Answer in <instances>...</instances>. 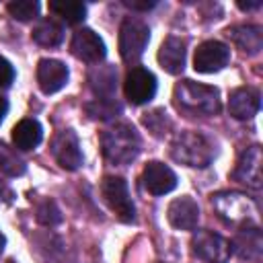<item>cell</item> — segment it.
<instances>
[{
  "label": "cell",
  "instance_id": "obj_27",
  "mask_svg": "<svg viewBox=\"0 0 263 263\" xmlns=\"http://www.w3.org/2000/svg\"><path fill=\"white\" fill-rule=\"evenodd\" d=\"M142 123L156 136V138H160V136H164L166 132H168V127H171V121H168V117H166V111L164 109H154V111H150V113H146L144 117H142Z\"/></svg>",
  "mask_w": 263,
  "mask_h": 263
},
{
  "label": "cell",
  "instance_id": "obj_18",
  "mask_svg": "<svg viewBox=\"0 0 263 263\" xmlns=\"http://www.w3.org/2000/svg\"><path fill=\"white\" fill-rule=\"evenodd\" d=\"M226 35L240 51L249 55H255L263 49V33L257 25H234L226 29Z\"/></svg>",
  "mask_w": 263,
  "mask_h": 263
},
{
  "label": "cell",
  "instance_id": "obj_23",
  "mask_svg": "<svg viewBox=\"0 0 263 263\" xmlns=\"http://www.w3.org/2000/svg\"><path fill=\"white\" fill-rule=\"evenodd\" d=\"M49 10L60 16L62 21H66L68 25H78L84 21L86 16V6L82 2H76V0H51L49 2Z\"/></svg>",
  "mask_w": 263,
  "mask_h": 263
},
{
  "label": "cell",
  "instance_id": "obj_3",
  "mask_svg": "<svg viewBox=\"0 0 263 263\" xmlns=\"http://www.w3.org/2000/svg\"><path fill=\"white\" fill-rule=\"evenodd\" d=\"M101 150L111 164H129L140 154V136L129 123H115L101 132Z\"/></svg>",
  "mask_w": 263,
  "mask_h": 263
},
{
  "label": "cell",
  "instance_id": "obj_34",
  "mask_svg": "<svg viewBox=\"0 0 263 263\" xmlns=\"http://www.w3.org/2000/svg\"><path fill=\"white\" fill-rule=\"evenodd\" d=\"M4 245H6V238H4V234L0 232V255H2V251H4Z\"/></svg>",
  "mask_w": 263,
  "mask_h": 263
},
{
  "label": "cell",
  "instance_id": "obj_26",
  "mask_svg": "<svg viewBox=\"0 0 263 263\" xmlns=\"http://www.w3.org/2000/svg\"><path fill=\"white\" fill-rule=\"evenodd\" d=\"M6 10L16 21H31L39 14V2L37 0H16V2H8Z\"/></svg>",
  "mask_w": 263,
  "mask_h": 263
},
{
  "label": "cell",
  "instance_id": "obj_6",
  "mask_svg": "<svg viewBox=\"0 0 263 263\" xmlns=\"http://www.w3.org/2000/svg\"><path fill=\"white\" fill-rule=\"evenodd\" d=\"M101 193H103L107 205L115 212V216L121 222H125V224L134 222L136 205L132 201V195H129L125 179H121V177H105L103 183H101Z\"/></svg>",
  "mask_w": 263,
  "mask_h": 263
},
{
  "label": "cell",
  "instance_id": "obj_29",
  "mask_svg": "<svg viewBox=\"0 0 263 263\" xmlns=\"http://www.w3.org/2000/svg\"><path fill=\"white\" fill-rule=\"evenodd\" d=\"M14 80V68L12 64L0 55V88H8Z\"/></svg>",
  "mask_w": 263,
  "mask_h": 263
},
{
  "label": "cell",
  "instance_id": "obj_9",
  "mask_svg": "<svg viewBox=\"0 0 263 263\" xmlns=\"http://www.w3.org/2000/svg\"><path fill=\"white\" fill-rule=\"evenodd\" d=\"M230 60V49L226 43L210 39L197 45L195 55H193V68L201 74H214L220 72Z\"/></svg>",
  "mask_w": 263,
  "mask_h": 263
},
{
  "label": "cell",
  "instance_id": "obj_5",
  "mask_svg": "<svg viewBox=\"0 0 263 263\" xmlns=\"http://www.w3.org/2000/svg\"><path fill=\"white\" fill-rule=\"evenodd\" d=\"M150 41V29L142 18L127 16L119 27V53L123 62L136 64Z\"/></svg>",
  "mask_w": 263,
  "mask_h": 263
},
{
  "label": "cell",
  "instance_id": "obj_24",
  "mask_svg": "<svg viewBox=\"0 0 263 263\" xmlns=\"http://www.w3.org/2000/svg\"><path fill=\"white\" fill-rule=\"evenodd\" d=\"M25 171H27V166H25L23 158L12 148H8L6 144L0 142V173L6 177H21Z\"/></svg>",
  "mask_w": 263,
  "mask_h": 263
},
{
  "label": "cell",
  "instance_id": "obj_19",
  "mask_svg": "<svg viewBox=\"0 0 263 263\" xmlns=\"http://www.w3.org/2000/svg\"><path fill=\"white\" fill-rule=\"evenodd\" d=\"M92 92L99 99H115L117 92V70L113 66H99L88 74Z\"/></svg>",
  "mask_w": 263,
  "mask_h": 263
},
{
  "label": "cell",
  "instance_id": "obj_2",
  "mask_svg": "<svg viewBox=\"0 0 263 263\" xmlns=\"http://www.w3.org/2000/svg\"><path fill=\"white\" fill-rule=\"evenodd\" d=\"M173 101L179 111L187 115H216L220 111L218 88L193 80H181L175 84Z\"/></svg>",
  "mask_w": 263,
  "mask_h": 263
},
{
  "label": "cell",
  "instance_id": "obj_20",
  "mask_svg": "<svg viewBox=\"0 0 263 263\" xmlns=\"http://www.w3.org/2000/svg\"><path fill=\"white\" fill-rule=\"evenodd\" d=\"M230 245L238 253L240 259H247V261H259L261 259L263 240H261L259 228H242L238 232V236L234 238V242H230Z\"/></svg>",
  "mask_w": 263,
  "mask_h": 263
},
{
  "label": "cell",
  "instance_id": "obj_16",
  "mask_svg": "<svg viewBox=\"0 0 263 263\" xmlns=\"http://www.w3.org/2000/svg\"><path fill=\"white\" fill-rule=\"evenodd\" d=\"M261 107V95L253 86H240L230 92L228 111L234 119H251L257 115Z\"/></svg>",
  "mask_w": 263,
  "mask_h": 263
},
{
  "label": "cell",
  "instance_id": "obj_13",
  "mask_svg": "<svg viewBox=\"0 0 263 263\" xmlns=\"http://www.w3.org/2000/svg\"><path fill=\"white\" fill-rule=\"evenodd\" d=\"M142 185L152 195H164L177 187V175L164 162L152 160L142 171Z\"/></svg>",
  "mask_w": 263,
  "mask_h": 263
},
{
  "label": "cell",
  "instance_id": "obj_31",
  "mask_svg": "<svg viewBox=\"0 0 263 263\" xmlns=\"http://www.w3.org/2000/svg\"><path fill=\"white\" fill-rule=\"evenodd\" d=\"M12 199H14L12 189H10V187H8L4 181H0V205H8Z\"/></svg>",
  "mask_w": 263,
  "mask_h": 263
},
{
  "label": "cell",
  "instance_id": "obj_11",
  "mask_svg": "<svg viewBox=\"0 0 263 263\" xmlns=\"http://www.w3.org/2000/svg\"><path fill=\"white\" fill-rule=\"evenodd\" d=\"M70 49L72 53L86 62V64H99L105 60L107 55V49H105V41L88 27H82L74 33L72 37V43H70Z\"/></svg>",
  "mask_w": 263,
  "mask_h": 263
},
{
  "label": "cell",
  "instance_id": "obj_25",
  "mask_svg": "<svg viewBox=\"0 0 263 263\" xmlns=\"http://www.w3.org/2000/svg\"><path fill=\"white\" fill-rule=\"evenodd\" d=\"M86 113L92 119H111L121 113V105L115 99H95L92 103L86 105Z\"/></svg>",
  "mask_w": 263,
  "mask_h": 263
},
{
  "label": "cell",
  "instance_id": "obj_17",
  "mask_svg": "<svg viewBox=\"0 0 263 263\" xmlns=\"http://www.w3.org/2000/svg\"><path fill=\"white\" fill-rule=\"evenodd\" d=\"M185 41L181 37H166L158 49V64L168 74H181L185 68Z\"/></svg>",
  "mask_w": 263,
  "mask_h": 263
},
{
  "label": "cell",
  "instance_id": "obj_21",
  "mask_svg": "<svg viewBox=\"0 0 263 263\" xmlns=\"http://www.w3.org/2000/svg\"><path fill=\"white\" fill-rule=\"evenodd\" d=\"M41 138H43V129L37 119H21L12 127V144L18 150H33L35 146H39Z\"/></svg>",
  "mask_w": 263,
  "mask_h": 263
},
{
  "label": "cell",
  "instance_id": "obj_12",
  "mask_svg": "<svg viewBox=\"0 0 263 263\" xmlns=\"http://www.w3.org/2000/svg\"><path fill=\"white\" fill-rule=\"evenodd\" d=\"M51 154L58 160V164L62 168H66V171H76L82 164L80 144H78V138H76V134L72 129H64L53 138Z\"/></svg>",
  "mask_w": 263,
  "mask_h": 263
},
{
  "label": "cell",
  "instance_id": "obj_8",
  "mask_svg": "<svg viewBox=\"0 0 263 263\" xmlns=\"http://www.w3.org/2000/svg\"><path fill=\"white\" fill-rule=\"evenodd\" d=\"M123 92H125V99L132 105H146L156 95V78H154V74L150 70L142 68V66H134L125 76Z\"/></svg>",
  "mask_w": 263,
  "mask_h": 263
},
{
  "label": "cell",
  "instance_id": "obj_28",
  "mask_svg": "<svg viewBox=\"0 0 263 263\" xmlns=\"http://www.w3.org/2000/svg\"><path fill=\"white\" fill-rule=\"evenodd\" d=\"M35 218H37V222L43 224V226H55V224L62 222V212H60V208L55 205V201L45 199V201H41V203L37 205Z\"/></svg>",
  "mask_w": 263,
  "mask_h": 263
},
{
  "label": "cell",
  "instance_id": "obj_15",
  "mask_svg": "<svg viewBox=\"0 0 263 263\" xmlns=\"http://www.w3.org/2000/svg\"><path fill=\"white\" fill-rule=\"evenodd\" d=\"M166 218H168L171 226L177 230H193L199 222V205L189 195L177 197L168 203Z\"/></svg>",
  "mask_w": 263,
  "mask_h": 263
},
{
  "label": "cell",
  "instance_id": "obj_10",
  "mask_svg": "<svg viewBox=\"0 0 263 263\" xmlns=\"http://www.w3.org/2000/svg\"><path fill=\"white\" fill-rule=\"evenodd\" d=\"M261 162H263V154H261V146H251L247 148L238 162L236 168L232 171V179L251 187V189H261L263 185V173H261Z\"/></svg>",
  "mask_w": 263,
  "mask_h": 263
},
{
  "label": "cell",
  "instance_id": "obj_4",
  "mask_svg": "<svg viewBox=\"0 0 263 263\" xmlns=\"http://www.w3.org/2000/svg\"><path fill=\"white\" fill-rule=\"evenodd\" d=\"M214 154H216L214 144L210 142V138H205L199 132H181L171 142L173 160H177L185 166L205 168L214 160Z\"/></svg>",
  "mask_w": 263,
  "mask_h": 263
},
{
  "label": "cell",
  "instance_id": "obj_30",
  "mask_svg": "<svg viewBox=\"0 0 263 263\" xmlns=\"http://www.w3.org/2000/svg\"><path fill=\"white\" fill-rule=\"evenodd\" d=\"M123 4L132 10H140V12H148L156 6V0H123Z\"/></svg>",
  "mask_w": 263,
  "mask_h": 263
},
{
  "label": "cell",
  "instance_id": "obj_14",
  "mask_svg": "<svg viewBox=\"0 0 263 263\" xmlns=\"http://www.w3.org/2000/svg\"><path fill=\"white\" fill-rule=\"evenodd\" d=\"M68 66L53 58H43L37 64V84L45 95H53L62 90L68 82Z\"/></svg>",
  "mask_w": 263,
  "mask_h": 263
},
{
  "label": "cell",
  "instance_id": "obj_33",
  "mask_svg": "<svg viewBox=\"0 0 263 263\" xmlns=\"http://www.w3.org/2000/svg\"><path fill=\"white\" fill-rule=\"evenodd\" d=\"M6 113H8V101L4 97H0V123H2V119H4Z\"/></svg>",
  "mask_w": 263,
  "mask_h": 263
},
{
  "label": "cell",
  "instance_id": "obj_7",
  "mask_svg": "<svg viewBox=\"0 0 263 263\" xmlns=\"http://www.w3.org/2000/svg\"><path fill=\"white\" fill-rule=\"evenodd\" d=\"M195 257L205 263H228L232 255V245L222 234L214 230H197L191 238Z\"/></svg>",
  "mask_w": 263,
  "mask_h": 263
},
{
  "label": "cell",
  "instance_id": "obj_32",
  "mask_svg": "<svg viewBox=\"0 0 263 263\" xmlns=\"http://www.w3.org/2000/svg\"><path fill=\"white\" fill-rule=\"evenodd\" d=\"M238 8H240V10H255V8H261V0H255V2H238Z\"/></svg>",
  "mask_w": 263,
  "mask_h": 263
},
{
  "label": "cell",
  "instance_id": "obj_1",
  "mask_svg": "<svg viewBox=\"0 0 263 263\" xmlns=\"http://www.w3.org/2000/svg\"><path fill=\"white\" fill-rule=\"evenodd\" d=\"M212 205L218 218L228 226L238 230L259 228V205L255 199L240 191H220L212 195Z\"/></svg>",
  "mask_w": 263,
  "mask_h": 263
},
{
  "label": "cell",
  "instance_id": "obj_22",
  "mask_svg": "<svg viewBox=\"0 0 263 263\" xmlns=\"http://www.w3.org/2000/svg\"><path fill=\"white\" fill-rule=\"evenodd\" d=\"M33 41L43 47H55L64 41V27L55 18H41L31 33Z\"/></svg>",
  "mask_w": 263,
  "mask_h": 263
}]
</instances>
